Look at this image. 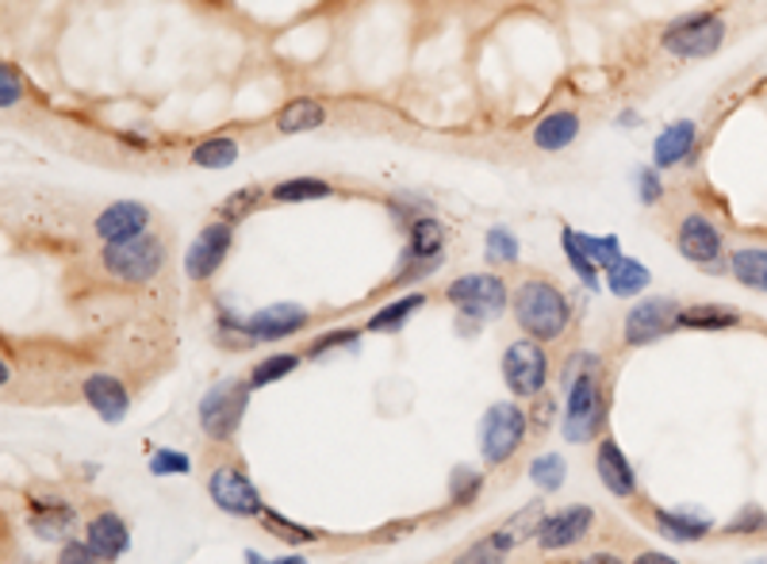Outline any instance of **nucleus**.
<instances>
[{
  "label": "nucleus",
  "mask_w": 767,
  "mask_h": 564,
  "mask_svg": "<svg viewBox=\"0 0 767 564\" xmlns=\"http://www.w3.org/2000/svg\"><path fill=\"white\" fill-rule=\"evenodd\" d=\"M231 247H234V223L216 219V223L203 227V231L189 242V253H185V273H189V281L196 284L211 281V276L223 269Z\"/></svg>",
  "instance_id": "obj_12"
},
{
  "label": "nucleus",
  "mask_w": 767,
  "mask_h": 564,
  "mask_svg": "<svg viewBox=\"0 0 767 564\" xmlns=\"http://www.w3.org/2000/svg\"><path fill=\"white\" fill-rule=\"evenodd\" d=\"M150 227V208L138 200H119V203H108L101 216L93 219V231L104 247H124V242H135L146 234Z\"/></svg>",
  "instance_id": "obj_16"
},
{
  "label": "nucleus",
  "mask_w": 767,
  "mask_h": 564,
  "mask_svg": "<svg viewBox=\"0 0 767 564\" xmlns=\"http://www.w3.org/2000/svg\"><path fill=\"white\" fill-rule=\"evenodd\" d=\"M250 380H219L203 391L200 407H196V419H200V430L211 441H231L239 435L242 419H246V407H250Z\"/></svg>",
  "instance_id": "obj_3"
},
{
  "label": "nucleus",
  "mask_w": 767,
  "mask_h": 564,
  "mask_svg": "<svg viewBox=\"0 0 767 564\" xmlns=\"http://www.w3.org/2000/svg\"><path fill=\"white\" fill-rule=\"evenodd\" d=\"M733 281L745 284L753 292H767V250L764 247H737L725 261Z\"/></svg>",
  "instance_id": "obj_23"
},
{
  "label": "nucleus",
  "mask_w": 767,
  "mask_h": 564,
  "mask_svg": "<svg viewBox=\"0 0 767 564\" xmlns=\"http://www.w3.org/2000/svg\"><path fill=\"white\" fill-rule=\"evenodd\" d=\"M675 250L691 261V265L706 269V273H717L722 269V231L710 223V216L703 211H691V216L680 219V231H675Z\"/></svg>",
  "instance_id": "obj_14"
},
{
  "label": "nucleus",
  "mask_w": 767,
  "mask_h": 564,
  "mask_svg": "<svg viewBox=\"0 0 767 564\" xmlns=\"http://www.w3.org/2000/svg\"><path fill=\"white\" fill-rule=\"evenodd\" d=\"M480 488H484V480H480V472H453V503H469L480 495Z\"/></svg>",
  "instance_id": "obj_44"
},
{
  "label": "nucleus",
  "mask_w": 767,
  "mask_h": 564,
  "mask_svg": "<svg viewBox=\"0 0 767 564\" xmlns=\"http://www.w3.org/2000/svg\"><path fill=\"white\" fill-rule=\"evenodd\" d=\"M300 362H304L300 354H269V357H261L254 369H250V388H269V384L284 380V376H292L300 369Z\"/></svg>",
  "instance_id": "obj_33"
},
{
  "label": "nucleus",
  "mask_w": 767,
  "mask_h": 564,
  "mask_svg": "<svg viewBox=\"0 0 767 564\" xmlns=\"http://www.w3.org/2000/svg\"><path fill=\"white\" fill-rule=\"evenodd\" d=\"M422 307H427V292H411V296H403V300H396V304L380 307V312L372 315L369 323H365V331L391 334V331H399V326H403L414 312H422Z\"/></svg>",
  "instance_id": "obj_30"
},
{
  "label": "nucleus",
  "mask_w": 767,
  "mask_h": 564,
  "mask_svg": "<svg viewBox=\"0 0 767 564\" xmlns=\"http://www.w3.org/2000/svg\"><path fill=\"white\" fill-rule=\"evenodd\" d=\"M503 380H507L511 396L537 399L545 396V380H549V354L537 338H514L503 349Z\"/></svg>",
  "instance_id": "obj_6"
},
{
  "label": "nucleus",
  "mask_w": 767,
  "mask_h": 564,
  "mask_svg": "<svg viewBox=\"0 0 767 564\" xmlns=\"http://www.w3.org/2000/svg\"><path fill=\"white\" fill-rule=\"evenodd\" d=\"M59 564H108V561L96 557L93 545H88V542H77V537H70V542L62 545V553H59Z\"/></svg>",
  "instance_id": "obj_43"
},
{
  "label": "nucleus",
  "mask_w": 767,
  "mask_h": 564,
  "mask_svg": "<svg viewBox=\"0 0 767 564\" xmlns=\"http://www.w3.org/2000/svg\"><path fill=\"white\" fill-rule=\"evenodd\" d=\"M560 247H565V253H568V265L576 269L579 281H584L587 289H599V265H595V261L584 253V247H579V242H576V231H572V227H565V231H560Z\"/></svg>",
  "instance_id": "obj_35"
},
{
  "label": "nucleus",
  "mask_w": 767,
  "mask_h": 564,
  "mask_svg": "<svg viewBox=\"0 0 767 564\" xmlns=\"http://www.w3.org/2000/svg\"><path fill=\"white\" fill-rule=\"evenodd\" d=\"M511 550H514V534H511L507 526H500L495 534H487V537H480V542H472L469 550H464L453 564H503Z\"/></svg>",
  "instance_id": "obj_29"
},
{
  "label": "nucleus",
  "mask_w": 767,
  "mask_h": 564,
  "mask_svg": "<svg viewBox=\"0 0 767 564\" xmlns=\"http://www.w3.org/2000/svg\"><path fill=\"white\" fill-rule=\"evenodd\" d=\"M529 480L537 484V492H557L565 484V461L557 453H542L529 464Z\"/></svg>",
  "instance_id": "obj_37"
},
{
  "label": "nucleus",
  "mask_w": 767,
  "mask_h": 564,
  "mask_svg": "<svg viewBox=\"0 0 767 564\" xmlns=\"http://www.w3.org/2000/svg\"><path fill=\"white\" fill-rule=\"evenodd\" d=\"M85 542L93 545L96 557H104L112 564L130 550V530L116 511H101L85 522Z\"/></svg>",
  "instance_id": "obj_20"
},
{
  "label": "nucleus",
  "mask_w": 767,
  "mask_h": 564,
  "mask_svg": "<svg viewBox=\"0 0 767 564\" xmlns=\"http://www.w3.org/2000/svg\"><path fill=\"white\" fill-rule=\"evenodd\" d=\"M591 530H595V511L584 503H572V506H560V511L545 514L534 537H537V550L542 553H560V550L579 545Z\"/></svg>",
  "instance_id": "obj_15"
},
{
  "label": "nucleus",
  "mask_w": 767,
  "mask_h": 564,
  "mask_svg": "<svg viewBox=\"0 0 767 564\" xmlns=\"http://www.w3.org/2000/svg\"><path fill=\"white\" fill-rule=\"evenodd\" d=\"M638 196H641L644 208H652V203H656L660 196H664V185H660V169H656V166L638 169Z\"/></svg>",
  "instance_id": "obj_42"
},
{
  "label": "nucleus",
  "mask_w": 767,
  "mask_h": 564,
  "mask_svg": "<svg viewBox=\"0 0 767 564\" xmlns=\"http://www.w3.org/2000/svg\"><path fill=\"white\" fill-rule=\"evenodd\" d=\"M101 265L104 273L124 284H150L161 273V265H166V247H161V239L143 234V239L124 242V247H104Z\"/></svg>",
  "instance_id": "obj_8"
},
{
  "label": "nucleus",
  "mask_w": 767,
  "mask_h": 564,
  "mask_svg": "<svg viewBox=\"0 0 767 564\" xmlns=\"http://www.w3.org/2000/svg\"><path fill=\"white\" fill-rule=\"evenodd\" d=\"M265 192H269V188H261V185L239 188V192H231L223 203H219V219H227V223H239V219L254 216V208L261 203V196H265Z\"/></svg>",
  "instance_id": "obj_34"
},
{
  "label": "nucleus",
  "mask_w": 767,
  "mask_h": 564,
  "mask_svg": "<svg viewBox=\"0 0 767 564\" xmlns=\"http://www.w3.org/2000/svg\"><path fill=\"white\" fill-rule=\"evenodd\" d=\"M740 323H745V315L733 304H691L680 315V326H687V331H729Z\"/></svg>",
  "instance_id": "obj_24"
},
{
  "label": "nucleus",
  "mask_w": 767,
  "mask_h": 564,
  "mask_svg": "<svg viewBox=\"0 0 767 564\" xmlns=\"http://www.w3.org/2000/svg\"><path fill=\"white\" fill-rule=\"evenodd\" d=\"M652 519H656V530L664 537H672V542H703V537L710 534V519H698V514L691 511H652Z\"/></svg>",
  "instance_id": "obj_27"
},
{
  "label": "nucleus",
  "mask_w": 767,
  "mask_h": 564,
  "mask_svg": "<svg viewBox=\"0 0 767 564\" xmlns=\"http://www.w3.org/2000/svg\"><path fill=\"white\" fill-rule=\"evenodd\" d=\"M223 323L239 334V342L254 346V342H281V338L300 334L307 323H312V312H307V307H300V304H273V307H265V312H254L246 318L223 315Z\"/></svg>",
  "instance_id": "obj_9"
},
{
  "label": "nucleus",
  "mask_w": 767,
  "mask_h": 564,
  "mask_svg": "<svg viewBox=\"0 0 767 564\" xmlns=\"http://www.w3.org/2000/svg\"><path fill=\"white\" fill-rule=\"evenodd\" d=\"M576 242L584 247V253L602 269V273H607V269L614 265L618 258H622V242H618L614 234H602V239H595V234H579L576 231Z\"/></svg>",
  "instance_id": "obj_36"
},
{
  "label": "nucleus",
  "mask_w": 767,
  "mask_h": 564,
  "mask_svg": "<svg viewBox=\"0 0 767 564\" xmlns=\"http://www.w3.org/2000/svg\"><path fill=\"white\" fill-rule=\"evenodd\" d=\"M334 196V185L323 177H288V181L269 188V200L273 203H307V200H326Z\"/></svg>",
  "instance_id": "obj_28"
},
{
  "label": "nucleus",
  "mask_w": 767,
  "mask_h": 564,
  "mask_svg": "<svg viewBox=\"0 0 767 564\" xmlns=\"http://www.w3.org/2000/svg\"><path fill=\"white\" fill-rule=\"evenodd\" d=\"M81 396L104 422H124L130 411V391L116 373H88L81 380Z\"/></svg>",
  "instance_id": "obj_18"
},
{
  "label": "nucleus",
  "mask_w": 767,
  "mask_h": 564,
  "mask_svg": "<svg viewBox=\"0 0 767 564\" xmlns=\"http://www.w3.org/2000/svg\"><path fill=\"white\" fill-rule=\"evenodd\" d=\"M576 564H626L622 557H614V553H591V557L576 561Z\"/></svg>",
  "instance_id": "obj_47"
},
{
  "label": "nucleus",
  "mask_w": 767,
  "mask_h": 564,
  "mask_svg": "<svg viewBox=\"0 0 767 564\" xmlns=\"http://www.w3.org/2000/svg\"><path fill=\"white\" fill-rule=\"evenodd\" d=\"M250 561L258 564V557H254V553H250ZM281 564H304V561H300V557H292V561H281Z\"/></svg>",
  "instance_id": "obj_48"
},
{
  "label": "nucleus",
  "mask_w": 767,
  "mask_h": 564,
  "mask_svg": "<svg viewBox=\"0 0 767 564\" xmlns=\"http://www.w3.org/2000/svg\"><path fill=\"white\" fill-rule=\"evenodd\" d=\"M579 112L572 108H560V112H549V116H542L537 119V127H534V146L542 154H560V150H568V146L576 143L579 138Z\"/></svg>",
  "instance_id": "obj_22"
},
{
  "label": "nucleus",
  "mask_w": 767,
  "mask_h": 564,
  "mask_svg": "<svg viewBox=\"0 0 767 564\" xmlns=\"http://www.w3.org/2000/svg\"><path fill=\"white\" fill-rule=\"evenodd\" d=\"M725 35V20L717 12H695V15H680L672 20L664 31H660V46H664L672 59H710V54L722 51Z\"/></svg>",
  "instance_id": "obj_4"
},
{
  "label": "nucleus",
  "mask_w": 767,
  "mask_h": 564,
  "mask_svg": "<svg viewBox=\"0 0 767 564\" xmlns=\"http://www.w3.org/2000/svg\"><path fill=\"white\" fill-rule=\"evenodd\" d=\"M150 472H154V477H189L192 457L181 453V449H154V453H150Z\"/></svg>",
  "instance_id": "obj_38"
},
{
  "label": "nucleus",
  "mask_w": 767,
  "mask_h": 564,
  "mask_svg": "<svg viewBox=\"0 0 767 564\" xmlns=\"http://www.w3.org/2000/svg\"><path fill=\"white\" fill-rule=\"evenodd\" d=\"M0 104H4V108H15V104H20V77H15L12 65L0 70Z\"/></svg>",
  "instance_id": "obj_45"
},
{
  "label": "nucleus",
  "mask_w": 767,
  "mask_h": 564,
  "mask_svg": "<svg viewBox=\"0 0 767 564\" xmlns=\"http://www.w3.org/2000/svg\"><path fill=\"white\" fill-rule=\"evenodd\" d=\"M484 250H487V261H495V265H514V261H518V239H514L507 227H492Z\"/></svg>",
  "instance_id": "obj_39"
},
{
  "label": "nucleus",
  "mask_w": 767,
  "mask_h": 564,
  "mask_svg": "<svg viewBox=\"0 0 767 564\" xmlns=\"http://www.w3.org/2000/svg\"><path fill=\"white\" fill-rule=\"evenodd\" d=\"M764 530H767V511L756 503H745L725 522V534H764Z\"/></svg>",
  "instance_id": "obj_40"
},
{
  "label": "nucleus",
  "mask_w": 767,
  "mask_h": 564,
  "mask_svg": "<svg viewBox=\"0 0 767 564\" xmlns=\"http://www.w3.org/2000/svg\"><path fill=\"white\" fill-rule=\"evenodd\" d=\"M445 227L438 219L422 216V219H411V242L403 250V261H399V273H396V284L399 281H419L427 276L430 269L442 261V250H445Z\"/></svg>",
  "instance_id": "obj_13"
},
{
  "label": "nucleus",
  "mask_w": 767,
  "mask_h": 564,
  "mask_svg": "<svg viewBox=\"0 0 767 564\" xmlns=\"http://www.w3.org/2000/svg\"><path fill=\"white\" fill-rule=\"evenodd\" d=\"M208 495H211V503L223 514H231V519H261V514H265V503H261V492L254 488V480H250L246 469L234 461H219L216 469L208 472Z\"/></svg>",
  "instance_id": "obj_7"
},
{
  "label": "nucleus",
  "mask_w": 767,
  "mask_h": 564,
  "mask_svg": "<svg viewBox=\"0 0 767 564\" xmlns=\"http://www.w3.org/2000/svg\"><path fill=\"white\" fill-rule=\"evenodd\" d=\"M680 315H683V307L675 304L672 296L641 300V304H633L630 315H626V326H622L626 342H630V346H652V342L680 331Z\"/></svg>",
  "instance_id": "obj_11"
},
{
  "label": "nucleus",
  "mask_w": 767,
  "mask_h": 564,
  "mask_svg": "<svg viewBox=\"0 0 767 564\" xmlns=\"http://www.w3.org/2000/svg\"><path fill=\"white\" fill-rule=\"evenodd\" d=\"M698 146V124L695 119H675L672 127L660 130V138L652 143V166L664 174L672 166H683V161L695 154Z\"/></svg>",
  "instance_id": "obj_21"
},
{
  "label": "nucleus",
  "mask_w": 767,
  "mask_h": 564,
  "mask_svg": "<svg viewBox=\"0 0 767 564\" xmlns=\"http://www.w3.org/2000/svg\"><path fill=\"white\" fill-rule=\"evenodd\" d=\"M529 430V419L518 404H495L480 419V453L487 464H507L522 449Z\"/></svg>",
  "instance_id": "obj_5"
},
{
  "label": "nucleus",
  "mask_w": 767,
  "mask_h": 564,
  "mask_svg": "<svg viewBox=\"0 0 767 564\" xmlns=\"http://www.w3.org/2000/svg\"><path fill=\"white\" fill-rule=\"evenodd\" d=\"M261 522H265L269 534L281 537V542H288V545H315V542H323V530L300 526V522L284 519V514H281V511H273V506H265V514H261Z\"/></svg>",
  "instance_id": "obj_32"
},
{
  "label": "nucleus",
  "mask_w": 767,
  "mask_h": 564,
  "mask_svg": "<svg viewBox=\"0 0 767 564\" xmlns=\"http://www.w3.org/2000/svg\"><path fill=\"white\" fill-rule=\"evenodd\" d=\"M189 161L200 169H227L239 161V143H234L231 135H211V138H203V143L192 146Z\"/></svg>",
  "instance_id": "obj_31"
},
{
  "label": "nucleus",
  "mask_w": 767,
  "mask_h": 564,
  "mask_svg": "<svg viewBox=\"0 0 767 564\" xmlns=\"http://www.w3.org/2000/svg\"><path fill=\"white\" fill-rule=\"evenodd\" d=\"M633 564H683V561H675V557H668V553H656V550H644L633 557Z\"/></svg>",
  "instance_id": "obj_46"
},
{
  "label": "nucleus",
  "mask_w": 767,
  "mask_h": 564,
  "mask_svg": "<svg viewBox=\"0 0 767 564\" xmlns=\"http://www.w3.org/2000/svg\"><path fill=\"white\" fill-rule=\"evenodd\" d=\"M28 526L39 537L51 542H70V530L77 526V511L62 495H31L28 500Z\"/></svg>",
  "instance_id": "obj_19"
},
{
  "label": "nucleus",
  "mask_w": 767,
  "mask_h": 564,
  "mask_svg": "<svg viewBox=\"0 0 767 564\" xmlns=\"http://www.w3.org/2000/svg\"><path fill=\"white\" fill-rule=\"evenodd\" d=\"M445 300L469 318H492L507 307V281L495 273L456 276V281L445 289Z\"/></svg>",
  "instance_id": "obj_10"
},
{
  "label": "nucleus",
  "mask_w": 767,
  "mask_h": 564,
  "mask_svg": "<svg viewBox=\"0 0 767 564\" xmlns=\"http://www.w3.org/2000/svg\"><path fill=\"white\" fill-rule=\"evenodd\" d=\"M357 338H361V331L357 326H338V331H326L319 334V338L307 346V354L304 357H323V354H330V349H342V346H357Z\"/></svg>",
  "instance_id": "obj_41"
},
{
  "label": "nucleus",
  "mask_w": 767,
  "mask_h": 564,
  "mask_svg": "<svg viewBox=\"0 0 767 564\" xmlns=\"http://www.w3.org/2000/svg\"><path fill=\"white\" fill-rule=\"evenodd\" d=\"M652 284V273L641 265L638 258H618L614 265L607 269V289L614 292L618 300H630V296H641L644 289Z\"/></svg>",
  "instance_id": "obj_26"
},
{
  "label": "nucleus",
  "mask_w": 767,
  "mask_h": 564,
  "mask_svg": "<svg viewBox=\"0 0 767 564\" xmlns=\"http://www.w3.org/2000/svg\"><path fill=\"white\" fill-rule=\"evenodd\" d=\"M511 312H514L518 331L537 342H557L560 334L568 331V323H572V304H568V296L553 281H545V276H526V281H518V289H514V296H511Z\"/></svg>",
  "instance_id": "obj_2"
},
{
  "label": "nucleus",
  "mask_w": 767,
  "mask_h": 564,
  "mask_svg": "<svg viewBox=\"0 0 767 564\" xmlns=\"http://www.w3.org/2000/svg\"><path fill=\"white\" fill-rule=\"evenodd\" d=\"M595 472H599L602 488L618 500H638V472H633L630 457L622 453L614 438H599V449H595Z\"/></svg>",
  "instance_id": "obj_17"
},
{
  "label": "nucleus",
  "mask_w": 767,
  "mask_h": 564,
  "mask_svg": "<svg viewBox=\"0 0 767 564\" xmlns=\"http://www.w3.org/2000/svg\"><path fill=\"white\" fill-rule=\"evenodd\" d=\"M323 124H326V108L319 101H307V96L288 101L276 112V130L281 135H304V130H319Z\"/></svg>",
  "instance_id": "obj_25"
},
{
  "label": "nucleus",
  "mask_w": 767,
  "mask_h": 564,
  "mask_svg": "<svg viewBox=\"0 0 767 564\" xmlns=\"http://www.w3.org/2000/svg\"><path fill=\"white\" fill-rule=\"evenodd\" d=\"M565 438L572 446H587L599 438L602 422H607V376H602V362L595 354H579L572 365H565Z\"/></svg>",
  "instance_id": "obj_1"
}]
</instances>
